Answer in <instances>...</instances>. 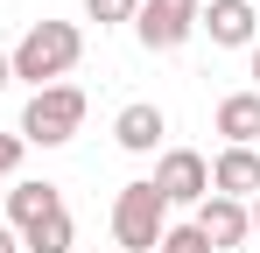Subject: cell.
<instances>
[{"label": "cell", "instance_id": "1", "mask_svg": "<svg viewBox=\"0 0 260 253\" xmlns=\"http://www.w3.org/2000/svg\"><path fill=\"white\" fill-rule=\"evenodd\" d=\"M78 56H85V28L78 21H28V36L7 49V64H14V78L21 84H63L78 71Z\"/></svg>", "mask_w": 260, "mask_h": 253}, {"label": "cell", "instance_id": "2", "mask_svg": "<svg viewBox=\"0 0 260 253\" xmlns=\"http://www.w3.org/2000/svg\"><path fill=\"white\" fill-rule=\"evenodd\" d=\"M91 99L78 84H43V91H28V106H21V141L28 148H63L78 126H85Z\"/></svg>", "mask_w": 260, "mask_h": 253}, {"label": "cell", "instance_id": "3", "mask_svg": "<svg viewBox=\"0 0 260 253\" xmlns=\"http://www.w3.org/2000/svg\"><path fill=\"white\" fill-rule=\"evenodd\" d=\"M162 232H169V204H162V190H155L148 176L127 183V190L113 197V239H120L127 253H155Z\"/></svg>", "mask_w": 260, "mask_h": 253}, {"label": "cell", "instance_id": "4", "mask_svg": "<svg viewBox=\"0 0 260 253\" xmlns=\"http://www.w3.org/2000/svg\"><path fill=\"white\" fill-rule=\"evenodd\" d=\"M197 14H204V0H141L134 36H141V49L169 56V49H183V42L197 36Z\"/></svg>", "mask_w": 260, "mask_h": 253}, {"label": "cell", "instance_id": "5", "mask_svg": "<svg viewBox=\"0 0 260 253\" xmlns=\"http://www.w3.org/2000/svg\"><path fill=\"white\" fill-rule=\"evenodd\" d=\"M155 190H162V204H204L211 197V162L197 155V148H169L162 162H155V176H148Z\"/></svg>", "mask_w": 260, "mask_h": 253}, {"label": "cell", "instance_id": "6", "mask_svg": "<svg viewBox=\"0 0 260 253\" xmlns=\"http://www.w3.org/2000/svg\"><path fill=\"white\" fill-rule=\"evenodd\" d=\"M197 28L211 36V49H253L260 42V21H253V0H204Z\"/></svg>", "mask_w": 260, "mask_h": 253}, {"label": "cell", "instance_id": "7", "mask_svg": "<svg viewBox=\"0 0 260 253\" xmlns=\"http://www.w3.org/2000/svg\"><path fill=\"white\" fill-rule=\"evenodd\" d=\"M190 225L204 232V246H211V253H239L246 239H253V225H246V204H232V197H204Z\"/></svg>", "mask_w": 260, "mask_h": 253}, {"label": "cell", "instance_id": "8", "mask_svg": "<svg viewBox=\"0 0 260 253\" xmlns=\"http://www.w3.org/2000/svg\"><path fill=\"white\" fill-rule=\"evenodd\" d=\"M211 197H232V204L260 197V148H218V162H211Z\"/></svg>", "mask_w": 260, "mask_h": 253}, {"label": "cell", "instance_id": "9", "mask_svg": "<svg viewBox=\"0 0 260 253\" xmlns=\"http://www.w3.org/2000/svg\"><path fill=\"white\" fill-rule=\"evenodd\" d=\"M162 134H169V120H162L155 99H134V106H120V120H113V141H120L127 155H155Z\"/></svg>", "mask_w": 260, "mask_h": 253}, {"label": "cell", "instance_id": "10", "mask_svg": "<svg viewBox=\"0 0 260 253\" xmlns=\"http://www.w3.org/2000/svg\"><path fill=\"white\" fill-rule=\"evenodd\" d=\"M56 211H63V190H56V183H14V190H7V232L21 239L28 225H43Z\"/></svg>", "mask_w": 260, "mask_h": 253}, {"label": "cell", "instance_id": "11", "mask_svg": "<svg viewBox=\"0 0 260 253\" xmlns=\"http://www.w3.org/2000/svg\"><path fill=\"white\" fill-rule=\"evenodd\" d=\"M218 134H225V148H260V91H225Z\"/></svg>", "mask_w": 260, "mask_h": 253}, {"label": "cell", "instance_id": "12", "mask_svg": "<svg viewBox=\"0 0 260 253\" xmlns=\"http://www.w3.org/2000/svg\"><path fill=\"white\" fill-rule=\"evenodd\" d=\"M71 239H78V225H71V211H56V218L21 232V253H71Z\"/></svg>", "mask_w": 260, "mask_h": 253}, {"label": "cell", "instance_id": "13", "mask_svg": "<svg viewBox=\"0 0 260 253\" xmlns=\"http://www.w3.org/2000/svg\"><path fill=\"white\" fill-rule=\"evenodd\" d=\"M85 14L99 21V28H120V21H134V14H141V0H85Z\"/></svg>", "mask_w": 260, "mask_h": 253}, {"label": "cell", "instance_id": "14", "mask_svg": "<svg viewBox=\"0 0 260 253\" xmlns=\"http://www.w3.org/2000/svg\"><path fill=\"white\" fill-rule=\"evenodd\" d=\"M155 253H211V246H204V232H197V225H169Z\"/></svg>", "mask_w": 260, "mask_h": 253}, {"label": "cell", "instance_id": "15", "mask_svg": "<svg viewBox=\"0 0 260 253\" xmlns=\"http://www.w3.org/2000/svg\"><path fill=\"white\" fill-rule=\"evenodd\" d=\"M21 155H28V141H21V134H0V176H14Z\"/></svg>", "mask_w": 260, "mask_h": 253}, {"label": "cell", "instance_id": "16", "mask_svg": "<svg viewBox=\"0 0 260 253\" xmlns=\"http://www.w3.org/2000/svg\"><path fill=\"white\" fill-rule=\"evenodd\" d=\"M7 84H14V64H7V49H0V91H7Z\"/></svg>", "mask_w": 260, "mask_h": 253}, {"label": "cell", "instance_id": "17", "mask_svg": "<svg viewBox=\"0 0 260 253\" xmlns=\"http://www.w3.org/2000/svg\"><path fill=\"white\" fill-rule=\"evenodd\" d=\"M0 253H21V239H14V232H7V225H0Z\"/></svg>", "mask_w": 260, "mask_h": 253}, {"label": "cell", "instance_id": "18", "mask_svg": "<svg viewBox=\"0 0 260 253\" xmlns=\"http://www.w3.org/2000/svg\"><path fill=\"white\" fill-rule=\"evenodd\" d=\"M246 225H253V232H260V197H246Z\"/></svg>", "mask_w": 260, "mask_h": 253}, {"label": "cell", "instance_id": "19", "mask_svg": "<svg viewBox=\"0 0 260 253\" xmlns=\"http://www.w3.org/2000/svg\"><path fill=\"white\" fill-rule=\"evenodd\" d=\"M246 64H253V91H260V42H253V49H246Z\"/></svg>", "mask_w": 260, "mask_h": 253}]
</instances>
